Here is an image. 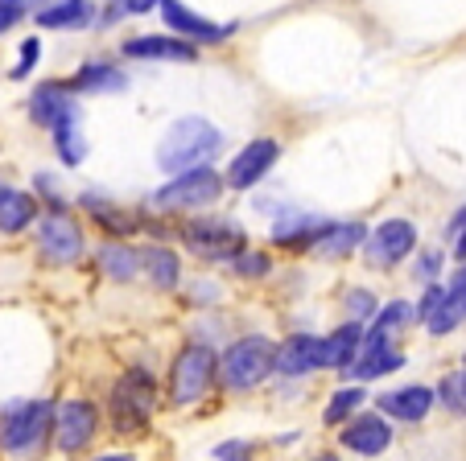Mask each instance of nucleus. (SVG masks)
<instances>
[{
	"mask_svg": "<svg viewBox=\"0 0 466 461\" xmlns=\"http://www.w3.org/2000/svg\"><path fill=\"white\" fill-rule=\"evenodd\" d=\"M433 408H438V392L430 383H405V387L376 396V412L388 416L392 425H421Z\"/></svg>",
	"mask_w": 466,
	"mask_h": 461,
	"instance_id": "obj_15",
	"label": "nucleus"
},
{
	"mask_svg": "<svg viewBox=\"0 0 466 461\" xmlns=\"http://www.w3.org/2000/svg\"><path fill=\"white\" fill-rule=\"evenodd\" d=\"M309 461H343L339 453H318V457H309Z\"/></svg>",
	"mask_w": 466,
	"mask_h": 461,
	"instance_id": "obj_45",
	"label": "nucleus"
},
{
	"mask_svg": "<svg viewBox=\"0 0 466 461\" xmlns=\"http://www.w3.org/2000/svg\"><path fill=\"white\" fill-rule=\"evenodd\" d=\"M339 305H343V322H360V326H368L371 317H376V309H380V296L371 293V288L355 285V288H347V293L339 296Z\"/></svg>",
	"mask_w": 466,
	"mask_h": 461,
	"instance_id": "obj_32",
	"label": "nucleus"
},
{
	"mask_svg": "<svg viewBox=\"0 0 466 461\" xmlns=\"http://www.w3.org/2000/svg\"><path fill=\"white\" fill-rule=\"evenodd\" d=\"M120 50H124V58H137V62H194L198 58V45L186 42V37H177V34L128 37Z\"/></svg>",
	"mask_w": 466,
	"mask_h": 461,
	"instance_id": "obj_21",
	"label": "nucleus"
},
{
	"mask_svg": "<svg viewBox=\"0 0 466 461\" xmlns=\"http://www.w3.org/2000/svg\"><path fill=\"white\" fill-rule=\"evenodd\" d=\"M54 433V396H17L0 404V457L46 461Z\"/></svg>",
	"mask_w": 466,
	"mask_h": 461,
	"instance_id": "obj_3",
	"label": "nucleus"
},
{
	"mask_svg": "<svg viewBox=\"0 0 466 461\" xmlns=\"http://www.w3.org/2000/svg\"><path fill=\"white\" fill-rule=\"evenodd\" d=\"M157 9H161V17H166L169 34L186 37V42H194V45H219L236 34V25H215V21L198 17L194 9H186L182 0H161Z\"/></svg>",
	"mask_w": 466,
	"mask_h": 461,
	"instance_id": "obj_17",
	"label": "nucleus"
},
{
	"mask_svg": "<svg viewBox=\"0 0 466 461\" xmlns=\"http://www.w3.org/2000/svg\"><path fill=\"white\" fill-rule=\"evenodd\" d=\"M37 62H42V37H25V42H21V58H17V66L9 70V79H29V70L37 66Z\"/></svg>",
	"mask_w": 466,
	"mask_h": 461,
	"instance_id": "obj_38",
	"label": "nucleus"
},
{
	"mask_svg": "<svg viewBox=\"0 0 466 461\" xmlns=\"http://www.w3.org/2000/svg\"><path fill=\"white\" fill-rule=\"evenodd\" d=\"M141 247V280L153 293H177L182 288V252L174 244H137Z\"/></svg>",
	"mask_w": 466,
	"mask_h": 461,
	"instance_id": "obj_20",
	"label": "nucleus"
},
{
	"mask_svg": "<svg viewBox=\"0 0 466 461\" xmlns=\"http://www.w3.org/2000/svg\"><path fill=\"white\" fill-rule=\"evenodd\" d=\"M66 115H79L75 91L66 87V83L46 79V83H37V87L29 91V120H34V128L54 132L62 120H66Z\"/></svg>",
	"mask_w": 466,
	"mask_h": 461,
	"instance_id": "obj_18",
	"label": "nucleus"
},
{
	"mask_svg": "<svg viewBox=\"0 0 466 461\" xmlns=\"http://www.w3.org/2000/svg\"><path fill=\"white\" fill-rule=\"evenodd\" d=\"M37 9H42V0H0V37L17 29L25 17H34Z\"/></svg>",
	"mask_w": 466,
	"mask_h": 461,
	"instance_id": "obj_33",
	"label": "nucleus"
},
{
	"mask_svg": "<svg viewBox=\"0 0 466 461\" xmlns=\"http://www.w3.org/2000/svg\"><path fill=\"white\" fill-rule=\"evenodd\" d=\"M66 87L75 95H116V91L128 87V75L120 66H112V62H83Z\"/></svg>",
	"mask_w": 466,
	"mask_h": 461,
	"instance_id": "obj_26",
	"label": "nucleus"
},
{
	"mask_svg": "<svg viewBox=\"0 0 466 461\" xmlns=\"http://www.w3.org/2000/svg\"><path fill=\"white\" fill-rule=\"evenodd\" d=\"M417 226L409 218H384L380 226H371L368 239H363V260L371 268H396V264H405L409 256L417 252Z\"/></svg>",
	"mask_w": 466,
	"mask_h": 461,
	"instance_id": "obj_12",
	"label": "nucleus"
},
{
	"mask_svg": "<svg viewBox=\"0 0 466 461\" xmlns=\"http://www.w3.org/2000/svg\"><path fill=\"white\" fill-rule=\"evenodd\" d=\"M75 206H79L83 223L99 226L104 239H137L145 226V215H137L132 206H120L116 198H107V194H99V190H83L79 198H75Z\"/></svg>",
	"mask_w": 466,
	"mask_h": 461,
	"instance_id": "obj_11",
	"label": "nucleus"
},
{
	"mask_svg": "<svg viewBox=\"0 0 466 461\" xmlns=\"http://www.w3.org/2000/svg\"><path fill=\"white\" fill-rule=\"evenodd\" d=\"M405 363L409 358H405V350L400 346H376V350H360L355 363L347 366V371H339V375H343V383H376V379H384V375L400 371Z\"/></svg>",
	"mask_w": 466,
	"mask_h": 461,
	"instance_id": "obj_25",
	"label": "nucleus"
},
{
	"mask_svg": "<svg viewBox=\"0 0 466 461\" xmlns=\"http://www.w3.org/2000/svg\"><path fill=\"white\" fill-rule=\"evenodd\" d=\"M417 260H413V276L421 280V285H433V280L441 276V264H446V256H441V247H417Z\"/></svg>",
	"mask_w": 466,
	"mask_h": 461,
	"instance_id": "obj_34",
	"label": "nucleus"
},
{
	"mask_svg": "<svg viewBox=\"0 0 466 461\" xmlns=\"http://www.w3.org/2000/svg\"><path fill=\"white\" fill-rule=\"evenodd\" d=\"M462 226H466V206H462V210H454V218L446 223V239H450V244H454V239L462 236Z\"/></svg>",
	"mask_w": 466,
	"mask_h": 461,
	"instance_id": "obj_41",
	"label": "nucleus"
},
{
	"mask_svg": "<svg viewBox=\"0 0 466 461\" xmlns=\"http://www.w3.org/2000/svg\"><path fill=\"white\" fill-rule=\"evenodd\" d=\"M83 461H137V453H128V449H116V453H87Z\"/></svg>",
	"mask_w": 466,
	"mask_h": 461,
	"instance_id": "obj_42",
	"label": "nucleus"
},
{
	"mask_svg": "<svg viewBox=\"0 0 466 461\" xmlns=\"http://www.w3.org/2000/svg\"><path fill=\"white\" fill-rule=\"evenodd\" d=\"M5 185H9V182H5V177H0V190H5Z\"/></svg>",
	"mask_w": 466,
	"mask_h": 461,
	"instance_id": "obj_46",
	"label": "nucleus"
},
{
	"mask_svg": "<svg viewBox=\"0 0 466 461\" xmlns=\"http://www.w3.org/2000/svg\"><path fill=\"white\" fill-rule=\"evenodd\" d=\"M34 21L42 29H83L96 21V5L91 0H54L34 13Z\"/></svg>",
	"mask_w": 466,
	"mask_h": 461,
	"instance_id": "obj_27",
	"label": "nucleus"
},
{
	"mask_svg": "<svg viewBox=\"0 0 466 461\" xmlns=\"http://www.w3.org/2000/svg\"><path fill=\"white\" fill-rule=\"evenodd\" d=\"M223 148V132L203 115H182L157 140V169L161 174H186V169L211 165Z\"/></svg>",
	"mask_w": 466,
	"mask_h": 461,
	"instance_id": "obj_6",
	"label": "nucleus"
},
{
	"mask_svg": "<svg viewBox=\"0 0 466 461\" xmlns=\"http://www.w3.org/2000/svg\"><path fill=\"white\" fill-rule=\"evenodd\" d=\"M34 252L42 264H50V268H75V264L87 256V223H83V215L75 206L66 210H42L34 223Z\"/></svg>",
	"mask_w": 466,
	"mask_h": 461,
	"instance_id": "obj_9",
	"label": "nucleus"
},
{
	"mask_svg": "<svg viewBox=\"0 0 466 461\" xmlns=\"http://www.w3.org/2000/svg\"><path fill=\"white\" fill-rule=\"evenodd\" d=\"M104 433H112L116 441H145L157 425L161 412V379L141 363H128L116 371V379L107 383L104 400Z\"/></svg>",
	"mask_w": 466,
	"mask_h": 461,
	"instance_id": "obj_1",
	"label": "nucleus"
},
{
	"mask_svg": "<svg viewBox=\"0 0 466 461\" xmlns=\"http://www.w3.org/2000/svg\"><path fill=\"white\" fill-rule=\"evenodd\" d=\"M281 161V140L277 136H256L248 140L239 153H231L228 169H223V185L231 194H248L264 182V177L273 174V165Z\"/></svg>",
	"mask_w": 466,
	"mask_h": 461,
	"instance_id": "obj_10",
	"label": "nucleus"
},
{
	"mask_svg": "<svg viewBox=\"0 0 466 461\" xmlns=\"http://www.w3.org/2000/svg\"><path fill=\"white\" fill-rule=\"evenodd\" d=\"M466 322V305H441L438 314L430 317V322H425V330L433 334V338H441V334H450V330H458V326Z\"/></svg>",
	"mask_w": 466,
	"mask_h": 461,
	"instance_id": "obj_36",
	"label": "nucleus"
},
{
	"mask_svg": "<svg viewBox=\"0 0 466 461\" xmlns=\"http://www.w3.org/2000/svg\"><path fill=\"white\" fill-rule=\"evenodd\" d=\"M322 371L318 363V334H289V338L277 342V355H273V379H285V383H298V379H309V375Z\"/></svg>",
	"mask_w": 466,
	"mask_h": 461,
	"instance_id": "obj_16",
	"label": "nucleus"
},
{
	"mask_svg": "<svg viewBox=\"0 0 466 461\" xmlns=\"http://www.w3.org/2000/svg\"><path fill=\"white\" fill-rule=\"evenodd\" d=\"M396 441V428L388 416H380L376 408L355 412L347 425H339V449L355 453V457H380Z\"/></svg>",
	"mask_w": 466,
	"mask_h": 461,
	"instance_id": "obj_13",
	"label": "nucleus"
},
{
	"mask_svg": "<svg viewBox=\"0 0 466 461\" xmlns=\"http://www.w3.org/2000/svg\"><path fill=\"white\" fill-rule=\"evenodd\" d=\"M363 404H371L368 383H343V387H339V392H330V400H326V408H322V425H326V428L347 425V420H351L355 412H363Z\"/></svg>",
	"mask_w": 466,
	"mask_h": 461,
	"instance_id": "obj_28",
	"label": "nucleus"
},
{
	"mask_svg": "<svg viewBox=\"0 0 466 461\" xmlns=\"http://www.w3.org/2000/svg\"><path fill=\"white\" fill-rule=\"evenodd\" d=\"M91 260H96L99 280H107V285H137L141 280V247L128 239H104L91 252Z\"/></svg>",
	"mask_w": 466,
	"mask_h": 461,
	"instance_id": "obj_19",
	"label": "nucleus"
},
{
	"mask_svg": "<svg viewBox=\"0 0 466 461\" xmlns=\"http://www.w3.org/2000/svg\"><path fill=\"white\" fill-rule=\"evenodd\" d=\"M363 330L368 326H360V322H339L335 330L318 334V363H322V371H335V375L347 371L355 363V355H360Z\"/></svg>",
	"mask_w": 466,
	"mask_h": 461,
	"instance_id": "obj_23",
	"label": "nucleus"
},
{
	"mask_svg": "<svg viewBox=\"0 0 466 461\" xmlns=\"http://www.w3.org/2000/svg\"><path fill=\"white\" fill-rule=\"evenodd\" d=\"M446 285V301L450 305H466V264H458V272L450 280H441Z\"/></svg>",
	"mask_w": 466,
	"mask_h": 461,
	"instance_id": "obj_39",
	"label": "nucleus"
},
{
	"mask_svg": "<svg viewBox=\"0 0 466 461\" xmlns=\"http://www.w3.org/2000/svg\"><path fill=\"white\" fill-rule=\"evenodd\" d=\"M157 5L161 0H124V13H128V17H145V13H153Z\"/></svg>",
	"mask_w": 466,
	"mask_h": 461,
	"instance_id": "obj_40",
	"label": "nucleus"
},
{
	"mask_svg": "<svg viewBox=\"0 0 466 461\" xmlns=\"http://www.w3.org/2000/svg\"><path fill=\"white\" fill-rule=\"evenodd\" d=\"M409 326H417V309H413V301H400V296H396V301H380V309L368 322V330H376V334H384L388 342H396Z\"/></svg>",
	"mask_w": 466,
	"mask_h": 461,
	"instance_id": "obj_30",
	"label": "nucleus"
},
{
	"mask_svg": "<svg viewBox=\"0 0 466 461\" xmlns=\"http://www.w3.org/2000/svg\"><path fill=\"white\" fill-rule=\"evenodd\" d=\"M37 215H42V202L34 198V190H21V185H5L0 190V239L29 236Z\"/></svg>",
	"mask_w": 466,
	"mask_h": 461,
	"instance_id": "obj_22",
	"label": "nucleus"
},
{
	"mask_svg": "<svg viewBox=\"0 0 466 461\" xmlns=\"http://www.w3.org/2000/svg\"><path fill=\"white\" fill-rule=\"evenodd\" d=\"M99 436H104V408L91 387H62L54 396V433L50 453L62 461H83L96 453Z\"/></svg>",
	"mask_w": 466,
	"mask_h": 461,
	"instance_id": "obj_4",
	"label": "nucleus"
},
{
	"mask_svg": "<svg viewBox=\"0 0 466 461\" xmlns=\"http://www.w3.org/2000/svg\"><path fill=\"white\" fill-rule=\"evenodd\" d=\"M223 194H228V185H223V169L198 165V169H186V174H174L166 185H157V190L149 194V210L161 215V218L203 215V210H211Z\"/></svg>",
	"mask_w": 466,
	"mask_h": 461,
	"instance_id": "obj_7",
	"label": "nucleus"
},
{
	"mask_svg": "<svg viewBox=\"0 0 466 461\" xmlns=\"http://www.w3.org/2000/svg\"><path fill=\"white\" fill-rule=\"evenodd\" d=\"M231 276L236 280H268L273 276V252H264V247H239L236 256L228 260Z\"/></svg>",
	"mask_w": 466,
	"mask_h": 461,
	"instance_id": "obj_31",
	"label": "nucleus"
},
{
	"mask_svg": "<svg viewBox=\"0 0 466 461\" xmlns=\"http://www.w3.org/2000/svg\"><path fill=\"white\" fill-rule=\"evenodd\" d=\"M454 260H458V264H466V226H462V236L454 239Z\"/></svg>",
	"mask_w": 466,
	"mask_h": 461,
	"instance_id": "obj_43",
	"label": "nucleus"
},
{
	"mask_svg": "<svg viewBox=\"0 0 466 461\" xmlns=\"http://www.w3.org/2000/svg\"><path fill=\"white\" fill-rule=\"evenodd\" d=\"M363 239H368V226H363L360 218H343V223L330 218V226H326L322 239L309 247V256H318V260H347V256H355L363 247Z\"/></svg>",
	"mask_w": 466,
	"mask_h": 461,
	"instance_id": "obj_24",
	"label": "nucleus"
},
{
	"mask_svg": "<svg viewBox=\"0 0 466 461\" xmlns=\"http://www.w3.org/2000/svg\"><path fill=\"white\" fill-rule=\"evenodd\" d=\"M211 396H219V350L211 342L186 338L169 355L166 375H161V408L190 412Z\"/></svg>",
	"mask_w": 466,
	"mask_h": 461,
	"instance_id": "obj_2",
	"label": "nucleus"
},
{
	"mask_svg": "<svg viewBox=\"0 0 466 461\" xmlns=\"http://www.w3.org/2000/svg\"><path fill=\"white\" fill-rule=\"evenodd\" d=\"M174 239H182V252L203 264H228L239 247H248V231L228 215H186L174 218Z\"/></svg>",
	"mask_w": 466,
	"mask_h": 461,
	"instance_id": "obj_8",
	"label": "nucleus"
},
{
	"mask_svg": "<svg viewBox=\"0 0 466 461\" xmlns=\"http://www.w3.org/2000/svg\"><path fill=\"white\" fill-rule=\"evenodd\" d=\"M50 136H54V153H58V161L66 169H79L83 161H87V136H83L79 115H66Z\"/></svg>",
	"mask_w": 466,
	"mask_h": 461,
	"instance_id": "obj_29",
	"label": "nucleus"
},
{
	"mask_svg": "<svg viewBox=\"0 0 466 461\" xmlns=\"http://www.w3.org/2000/svg\"><path fill=\"white\" fill-rule=\"evenodd\" d=\"M454 375V383H458V396H462V412H466V366L462 371H450Z\"/></svg>",
	"mask_w": 466,
	"mask_h": 461,
	"instance_id": "obj_44",
	"label": "nucleus"
},
{
	"mask_svg": "<svg viewBox=\"0 0 466 461\" xmlns=\"http://www.w3.org/2000/svg\"><path fill=\"white\" fill-rule=\"evenodd\" d=\"M260 457V445L248 441V436H228V441L215 445V461H256Z\"/></svg>",
	"mask_w": 466,
	"mask_h": 461,
	"instance_id": "obj_35",
	"label": "nucleus"
},
{
	"mask_svg": "<svg viewBox=\"0 0 466 461\" xmlns=\"http://www.w3.org/2000/svg\"><path fill=\"white\" fill-rule=\"evenodd\" d=\"M277 342L268 334H239L219 350V396H248L273 379Z\"/></svg>",
	"mask_w": 466,
	"mask_h": 461,
	"instance_id": "obj_5",
	"label": "nucleus"
},
{
	"mask_svg": "<svg viewBox=\"0 0 466 461\" xmlns=\"http://www.w3.org/2000/svg\"><path fill=\"white\" fill-rule=\"evenodd\" d=\"M330 226V215H318V210H301V206H285L273 218V231H268V244L277 252H309V247L322 239V231Z\"/></svg>",
	"mask_w": 466,
	"mask_h": 461,
	"instance_id": "obj_14",
	"label": "nucleus"
},
{
	"mask_svg": "<svg viewBox=\"0 0 466 461\" xmlns=\"http://www.w3.org/2000/svg\"><path fill=\"white\" fill-rule=\"evenodd\" d=\"M441 305H446V285H441V280H433V285H425L421 301L413 305V309H417V322L425 326V322H430V317L441 309Z\"/></svg>",
	"mask_w": 466,
	"mask_h": 461,
	"instance_id": "obj_37",
	"label": "nucleus"
}]
</instances>
